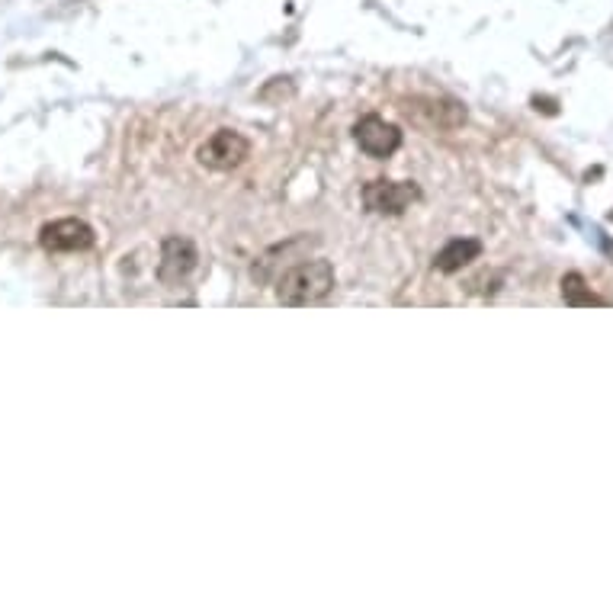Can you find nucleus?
Instances as JSON below:
<instances>
[{"label":"nucleus","mask_w":613,"mask_h":613,"mask_svg":"<svg viewBox=\"0 0 613 613\" xmlns=\"http://www.w3.org/2000/svg\"><path fill=\"white\" fill-rule=\"evenodd\" d=\"M39 244L45 251H55V254L87 251V248H94V228L84 219H55L49 225H42Z\"/></svg>","instance_id":"5"},{"label":"nucleus","mask_w":613,"mask_h":613,"mask_svg":"<svg viewBox=\"0 0 613 613\" xmlns=\"http://www.w3.org/2000/svg\"><path fill=\"white\" fill-rule=\"evenodd\" d=\"M405 113L427 129H459L466 122L463 103L450 97H415L405 106Z\"/></svg>","instance_id":"6"},{"label":"nucleus","mask_w":613,"mask_h":613,"mask_svg":"<svg viewBox=\"0 0 613 613\" xmlns=\"http://www.w3.org/2000/svg\"><path fill=\"white\" fill-rule=\"evenodd\" d=\"M562 299L569 305H604L601 296L591 293V286L585 283L581 273H569V277H562Z\"/></svg>","instance_id":"9"},{"label":"nucleus","mask_w":613,"mask_h":613,"mask_svg":"<svg viewBox=\"0 0 613 613\" xmlns=\"http://www.w3.org/2000/svg\"><path fill=\"white\" fill-rule=\"evenodd\" d=\"M248 158H251V142L235 129L212 132L196 151V161L203 164L206 171H216V174L235 171V167H241Z\"/></svg>","instance_id":"2"},{"label":"nucleus","mask_w":613,"mask_h":613,"mask_svg":"<svg viewBox=\"0 0 613 613\" xmlns=\"http://www.w3.org/2000/svg\"><path fill=\"white\" fill-rule=\"evenodd\" d=\"M196 260H199V254H196V244L190 238H180V235L164 238L161 260H158V280L167 286L187 280L196 270Z\"/></svg>","instance_id":"7"},{"label":"nucleus","mask_w":613,"mask_h":613,"mask_svg":"<svg viewBox=\"0 0 613 613\" xmlns=\"http://www.w3.org/2000/svg\"><path fill=\"white\" fill-rule=\"evenodd\" d=\"M334 289V267L328 260H302V264L289 267L277 283V299L283 305H315L328 299Z\"/></svg>","instance_id":"1"},{"label":"nucleus","mask_w":613,"mask_h":613,"mask_svg":"<svg viewBox=\"0 0 613 613\" xmlns=\"http://www.w3.org/2000/svg\"><path fill=\"white\" fill-rule=\"evenodd\" d=\"M421 193L415 183H395V180H373L363 187V206L379 216H402Z\"/></svg>","instance_id":"4"},{"label":"nucleus","mask_w":613,"mask_h":613,"mask_svg":"<svg viewBox=\"0 0 613 613\" xmlns=\"http://www.w3.org/2000/svg\"><path fill=\"white\" fill-rule=\"evenodd\" d=\"M479 254H482V241L479 238H453L437 251L434 267L440 273H459L463 267H469L472 260H479Z\"/></svg>","instance_id":"8"},{"label":"nucleus","mask_w":613,"mask_h":613,"mask_svg":"<svg viewBox=\"0 0 613 613\" xmlns=\"http://www.w3.org/2000/svg\"><path fill=\"white\" fill-rule=\"evenodd\" d=\"M354 139L363 155L370 158H392L402 148V129L395 122H386L382 116H363L354 126Z\"/></svg>","instance_id":"3"}]
</instances>
